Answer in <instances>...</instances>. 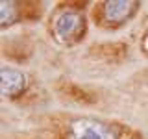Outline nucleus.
I'll return each mask as SVG.
<instances>
[{
    "mask_svg": "<svg viewBox=\"0 0 148 139\" xmlns=\"http://www.w3.org/2000/svg\"><path fill=\"white\" fill-rule=\"evenodd\" d=\"M54 39L63 45H76L87 34V17L78 8H63L56 11L50 22Z\"/></svg>",
    "mask_w": 148,
    "mask_h": 139,
    "instance_id": "nucleus-1",
    "label": "nucleus"
},
{
    "mask_svg": "<svg viewBox=\"0 0 148 139\" xmlns=\"http://www.w3.org/2000/svg\"><path fill=\"white\" fill-rule=\"evenodd\" d=\"M67 139H119V132L104 120L80 117L69 124Z\"/></svg>",
    "mask_w": 148,
    "mask_h": 139,
    "instance_id": "nucleus-2",
    "label": "nucleus"
},
{
    "mask_svg": "<svg viewBox=\"0 0 148 139\" xmlns=\"http://www.w3.org/2000/svg\"><path fill=\"white\" fill-rule=\"evenodd\" d=\"M141 50L145 52V56H148V30L145 32V35H143V41H141Z\"/></svg>",
    "mask_w": 148,
    "mask_h": 139,
    "instance_id": "nucleus-5",
    "label": "nucleus"
},
{
    "mask_svg": "<svg viewBox=\"0 0 148 139\" xmlns=\"http://www.w3.org/2000/svg\"><path fill=\"white\" fill-rule=\"evenodd\" d=\"M137 9H139V2H124V0L104 2L100 4V22L102 26H109V28L124 26L135 17Z\"/></svg>",
    "mask_w": 148,
    "mask_h": 139,
    "instance_id": "nucleus-3",
    "label": "nucleus"
},
{
    "mask_svg": "<svg viewBox=\"0 0 148 139\" xmlns=\"http://www.w3.org/2000/svg\"><path fill=\"white\" fill-rule=\"evenodd\" d=\"M28 87V76L21 69L15 67H2L0 71V89H2V96L8 100L17 98Z\"/></svg>",
    "mask_w": 148,
    "mask_h": 139,
    "instance_id": "nucleus-4",
    "label": "nucleus"
}]
</instances>
